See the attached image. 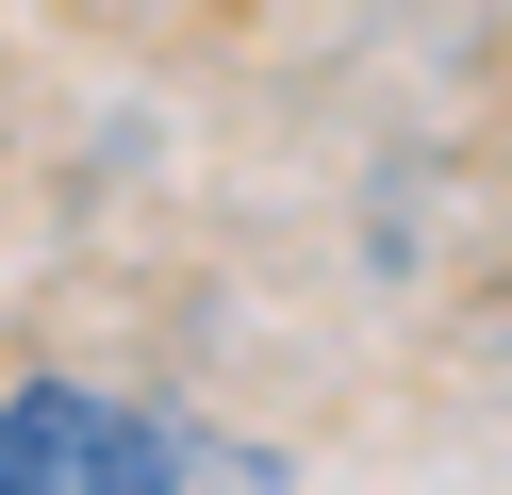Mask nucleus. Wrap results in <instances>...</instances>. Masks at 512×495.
<instances>
[{
  "label": "nucleus",
  "instance_id": "obj_1",
  "mask_svg": "<svg viewBox=\"0 0 512 495\" xmlns=\"http://www.w3.org/2000/svg\"><path fill=\"white\" fill-rule=\"evenodd\" d=\"M248 495V479H298L281 446H248V429H199L166 413V396H116V380H17L0 396V495Z\"/></svg>",
  "mask_w": 512,
  "mask_h": 495
}]
</instances>
